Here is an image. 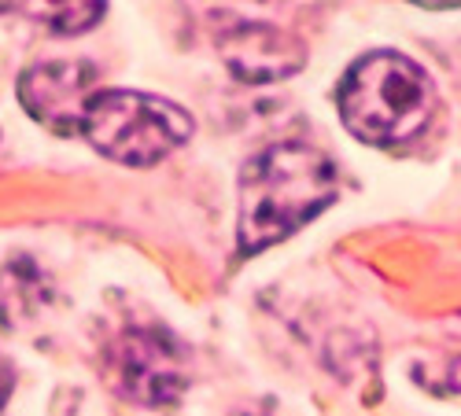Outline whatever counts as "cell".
I'll return each mask as SVG.
<instances>
[{
    "label": "cell",
    "instance_id": "6da1fadb",
    "mask_svg": "<svg viewBox=\"0 0 461 416\" xmlns=\"http://www.w3.org/2000/svg\"><path fill=\"white\" fill-rule=\"evenodd\" d=\"M336 199V170L306 144H274L240 173L237 240L244 254H258L299 233Z\"/></svg>",
    "mask_w": 461,
    "mask_h": 416
},
{
    "label": "cell",
    "instance_id": "7a4b0ae2",
    "mask_svg": "<svg viewBox=\"0 0 461 416\" xmlns=\"http://www.w3.org/2000/svg\"><path fill=\"white\" fill-rule=\"evenodd\" d=\"M336 100L343 126L358 140L392 147L413 140L429 126L436 89L413 59L399 52H373L348 70Z\"/></svg>",
    "mask_w": 461,
    "mask_h": 416
},
{
    "label": "cell",
    "instance_id": "3957f363",
    "mask_svg": "<svg viewBox=\"0 0 461 416\" xmlns=\"http://www.w3.org/2000/svg\"><path fill=\"white\" fill-rule=\"evenodd\" d=\"M82 137L111 163L151 166L192 137V115L163 96L107 89L93 96Z\"/></svg>",
    "mask_w": 461,
    "mask_h": 416
},
{
    "label": "cell",
    "instance_id": "277c9868",
    "mask_svg": "<svg viewBox=\"0 0 461 416\" xmlns=\"http://www.w3.org/2000/svg\"><path fill=\"white\" fill-rule=\"evenodd\" d=\"M114 391L140 405H170L188 387V354L163 328H126L107 350Z\"/></svg>",
    "mask_w": 461,
    "mask_h": 416
},
{
    "label": "cell",
    "instance_id": "5b68a950",
    "mask_svg": "<svg viewBox=\"0 0 461 416\" xmlns=\"http://www.w3.org/2000/svg\"><path fill=\"white\" fill-rule=\"evenodd\" d=\"M89 63H37L19 78V100L30 115L56 133H82V119L96 96Z\"/></svg>",
    "mask_w": 461,
    "mask_h": 416
},
{
    "label": "cell",
    "instance_id": "8992f818",
    "mask_svg": "<svg viewBox=\"0 0 461 416\" xmlns=\"http://www.w3.org/2000/svg\"><path fill=\"white\" fill-rule=\"evenodd\" d=\"M218 52H221L229 74L240 82H251V85L285 82L292 74H299L306 63V49L295 37L277 26H266V22H248V26L229 30L218 41Z\"/></svg>",
    "mask_w": 461,
    "mask_h": 416
},
{
    "label": "cell",
    "instance_id": "52a82bcc",
    "mask_svg": "<svg viewBox=\"0 0 461 416\" xmlns=\"http://www.w3.org/2000/svg\"><path fill=\"white\" fill-rule=\"evenodd\" d=\"M19 8L59 33H78L104 19V4H19Z\"/></svg>",
    "mask_w": 461,
    "mask_h": 416
},
{
    "label": "cell",
    "instance_id": "ba28073f",
    "mask_svg": "<svg viewBox=\"0 0 461 416\" xmlns=\"http://www.w3.org/2000/svg\"><path fill=\"white\" fill-rule=\"evenodd\" d=\"M12 384H15V376H12L8 361L0 358V409H5V402H8V394H12Z\"/></svg>",
    "mask_w": 461,
    "mask_h": 416
},
{
    "label": "cell",
    "instance_id": "9c48e42d",
    "mask_svg": "<svg viewBox=\"0 0 461 416\" xmlns=\"http://www.w3.org/2000/svg\"><path fill=\"white\" fill-rule=\"evenodd\" d=\"M454 328H457V335H461V317H457V321H454Z\"/></svg>",
    "mask_w": 461,
    "mask_h": 416
}]
</instances>
